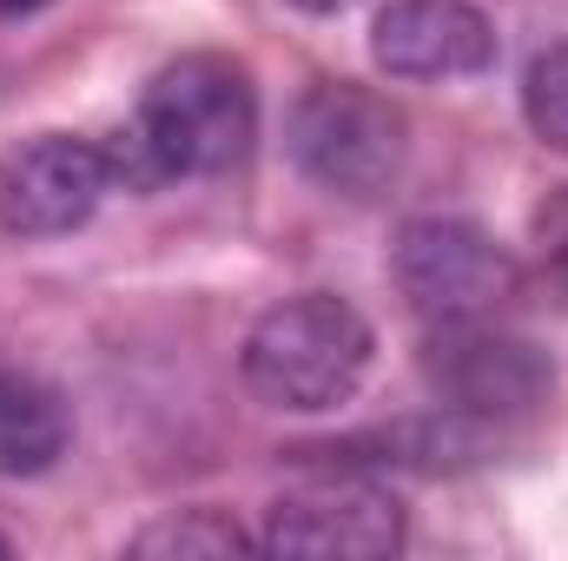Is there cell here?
Returning a JSON list of instances; mask_svg holds the SVG:
<instances>
[{
    "label": "cell",
    "mask_w": 568,
    "mask_h": 561,
    "mask_svg": "<svg viewBox=\"0 0 568 561\" xmlns=\"http://www.w3.org/2000/svg\"><path fill=\"white\" fill-rule=\"evenodd\" d=\"M113 192L106 145L73 133H33L0 152V232L7 238H60L80 232Z\"/></svg>",
    "instance_id": "7"
},
{
    "label": "cell",
    "mask_w": 568,
    "mask_h": 561,
    "mask_svg": "<svg viewBox=\"0 0 568 561\" xmlns=\"http://www.w3.org/2000/svg\"><path fill=\"white\" fill-rule=\"evenodd\" d=\"M424 377H429V390L443 397V410L469 417V422L529 417L549 397V384H556L549 357L529 337L503 330L496 317L436 324V337H429V350H424Z\"/></svg>",
    "instance_id": "5"
},
{
    "label": "cell",
    "mask_w": 568,
    "mask_h": 561,
    "mask_svg": "<svg viewBox=\"0 0 568 561\" xmlns=\"http://www.w3.org/2000/svg\"><path fill=\"white\" fill-rule=\"evenodd\" d=\"M371 324L357 304L331 297V290H304L272 304L252 337H245V390L272 410H297V417H324L337 404H351L371 377Z\"/></svg>",
    "instance_id": "2"
},
{
    "label": "cell",
    "mask_w": 568,
    "mask_h": 561,
    "mask_svg": "<svg viewBox=\"0 0 568 561\" xmlns=\"http://www.w3.org/2000/svg\"><path fill=\"white\" fill-rule=\"evenodd\" d=\"M258 549L304 561H384L404 549V502L371 476H311L272 502Z\"/></svg>",
    "instance_id": "6"
},
{
    "label": "cell",
    "mask_w": 568,
    "mask_h": 561,
    "mask_svg": "<svg viewBox=\"0 0 568 561\" xmlns=\"http://www.w3.org/2000/svg\"><path fill=\"white\" fill-rule=\"evenodd\" d=\"M397 290L429 324H469L496 317L516 297V258L469 218H410L397 232Z\"/></svg>",
    "instance_id": "4"
},
{
    "label": "cell",
    "mask_w": 568,
    "mask_h": 561,
    "mask_svg": "<svg viewBox=\"0 0 568 561\" xmlns=\"http://www.w3.org/2000/svg\"><path fill=\"white\" fill-rule=\"evenodd\" d=\"M47 0H0V13H40Z\"/></svg>",
    "instance_id": "14"
},
{
    "label": "cell",
    "mask_w": 568,
    "mask_h": 561,
    "mask_svg": "<svg viewBox=\"0 0 568 561\" xmlns=\"http://www.w3.org/2000/svg\"><path fill=\"white\" fill-rule=\"evenodd\" d=\"M523 113L536 126V140L568 152V40L542 47L523 73Z\"/></svg>",
    "instance_id": "10"
},
{
    "label": "cell",
    "mask_w": 568,
    "mask_h": 561,
    "mask_svg": "<svg viewBox=\"0 0 568 561\" xmlns=\"http://www.w3.org/2000/svg\"><path fill=\"white\" fill-rule=\"evenodd\" d=\"M140 555H239V549H258L239 522L212 516V509H192V516H172V522H152L140 542Z\"/></svg>",
    "instance_id": "11"
},
{
    "label": "cell",
    "mask_w": 568,
    "mask_h": 561,
    "mask_svg": "<svg viewBox=\"0 0 568 561\" xmlns=\"http://www.w3.org/2000/svg\"><path fill=\"white\" fill-rule=\"evenodd\" d=\"M371 60L390 80H469L496 67V27L476 0H390L371 27Z\"/></svg>",
    "instance_id": "8"
},
{
    "label": "cell",
    "mask_w": 568,
    "mask_h": 561,
    "mask_svg": "<svg viewBox=\"0 0 568 561\" xmlns=\"http://www.w3.org/2000/svg\"><path fill=\"white\" fill-rule=\"evenodd\" d=\"M291 7H304V13H337V7H351V0H291Z\"/></svg>",
    "instance_id": "13"
},
{
    "label": "cell",
    "mask_w": 568,
    "mask_h": 561,
    "mask_svg": "<svg viewBox=\"0 0 568 561\" xmlns=\"http://www.w3.org/2000/svg\"><path fill=\"white\" fill-rule=\"evenodd\" d=\"M67 404L40 384V377H20V370H0V476L20 482V476H47L60 456H67Z\"/></svg>",
    "instance_id": "9"
},
{
    "label": "cell",
    "mask_w": 568,
    "mask_h": 561,
    "mask_svg": "<svg viewBox=\"0 0 568 561\" xmlns=\"http://www.w3.org/2000/svg\"><path fill=\"white\" fill-rule=\"evenodd\" d=\"M0 555H7V542H0Z\"/></svg>",
    "instance_id": "15"
},
{
    "label": "cell",
    "mask_w": 568,
    "mask_h": 561,
    "mask_svg": "<svg viewBox=\"0 0 568 561\" xmlns=\"http://www.w3.org/2000/svg\"><path fill=\"white\" fill-rule=\"evenodd\" d=\"M536 245H542L549 265H562L568 272V185L562 192H549V205L536 212Z\"/></svg>",
    "instance_id": "12"
},
{
    "label": "cell",
    "mask_w": 568,
    "mask_h": 561,
    "mask_svg": "<svg viewBox=\"0 0 568 561\" xmlns=\"http://www.w3.org/2000/svg\"><path fill=\"white\" fill-rule=\"evenodd\" d=\"M126 145H106L113 185H159V178H199L232 172L258 140V93L252 73L225 53H185L159 67L140 93V120Z\"/></svg>",
    "instance_id": "1"
},
{
    "label": "cell",
    "mask_w": 568,
    "mask_h": 561,
    "mask_svg": "<svg viewBox=\"0 0 568 561\" xmlns=\"http://www.w3.org/2000/svg\"><path fill=\"white\" fill-rule=\"evenodd\" d=\"M404 133L410 126L384 93L357 80H317L291 106L284 145H291V165L331 198H377L404 172V145H410Z\"/></svg>",
    "instance_id": "3"
}]
</instances>
